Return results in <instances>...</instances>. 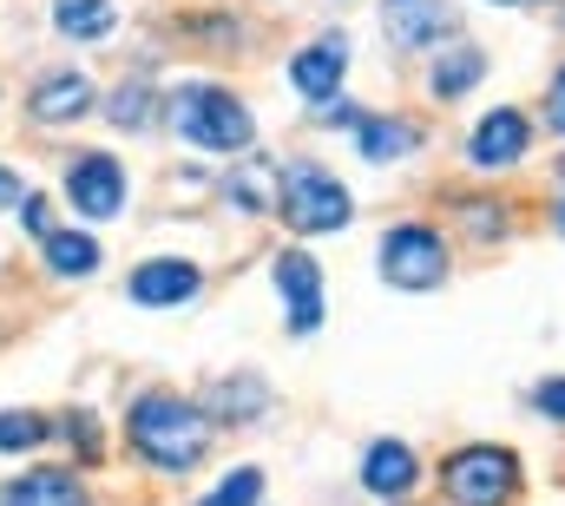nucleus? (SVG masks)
I'll return each mask as SVG.
<instances>
[{
  "label": "nucleus",
  "mask_w": 565,
  "mask_h": 506,
  "mask_svg": "<svg viewBox=\"0 0 565 506\" xmlns=\"http://www.w3.org/2000/svg\"><path fill=\"white\" fill-rule=\"evenodd\" d=\"M546 126L565 131V66H559V80H553V93H546Z\"/></svg>",
  "instance_id": "obj_26"
},
{
  "label": "nucleus",
  "mask_w": 565,
  "mask_h": 506,
  "mask_svg": "<svg viewBox=\"0 0 565 506\" xmlns=\"http://www.w3.org/2000/svg\"><path fill=\"white\" fill-rule=\"evenodd\" d=\"M46 263H53V276H93L99 270V244L86 231H53L46 238Z\"/></svg>",
  "instance_id": "obj_17"
},
{
  "label": "nucleus",
  "mask_w": 565,
  "mask_h": 506,
  "mask_svg": "<svg viewBox=\"0 0 565 506\" xmlns=\"http://www.w3.org/2000/svg\"><path fill=\"white\" fill-rule=\"evenodd\" d=\"M93 106V80L86 73H46L40 86H33V119H46V126H66V119H79Z\"/></svg>",
  "instance_id": "obj_14"
},
{
  "label": "nucleus",
  "mask_w": 565,
  "mask_h": 506,
  "mask_svg": "<svg viewBox=\"0 0 565 506\" xmlns=\"http://www.w3.org/2000/svg\"><path fill=\"white\" fill-rule=\"evenodd\" d=\"M559 178H565V165H559Z\"/></svg>",
  "instance_id": "obj_31"
},
{
  "label": "nucleus",
  "mask_w": 565,
  "mask_h": 506,
  "mask_svg": "<svg viewBox=\"0 0 565 506\" xmlns=\"http://www.w3.org/2000/svg\"><path fill=\"white\" fill-rule=\"evenodd\" d=\"M66 198H73V211H86L93 224H99V218H119V211H126V171H119L106 151H79V158L66 165Z\"/></svg>",
  "instance_id": "obj_6"
},
{
  "label": "nucleus",
  "mask_w": 565,
  "mask_h": 506,
  "mask_svg": "<svg viewBox=\"0 0 565 506\" xmlns=\"http://www.w3.org/2000/svg\"><path fill=\"white\" fill-rule=\"evenodd\" d=\"M415 481H422V461H415L408 441H375L362 454V487L375 500H402V494H415Z\"/></svg>",
  "instance_id": "obj_10"
},
{
  "label": "nucleus",
  "mask_w": 565,
  "mask_h": 506,
  "mask_svg": "<svg viewBox=\"0 0 565 506\" xmlns=\"http://www.w3.org/2000/svg\"><path fill=\"white\" fill-rule=\"evenodd\" d=\"M500 7H526V0H500Z\"/></svg>",
  "instance_id": "obj_29"
},
{
  "label": "nucleus",
  "mask_w": 565,
  "mask_h": 506,
  "mask_svg": "<svg viewBox=\"0 0 565 506\" xmlns=\"http://www.w3.org/2000/svg\"><path fill=\"white\" fill-rule=\"evenodd\" d=\"M257 500H264V474H257V467H237V474L217 481V494L204 506H257Z\"/></svg>",
  "instance_id": "obj_21"
},
{
  "label": "nucleus",
  "mask_w": 565,
  "mask_h": 506,
  "mask_svg": "<svg viewBox=\"0 0 565 506\" xmlns=\"http://www.w3.org/2000/svg\"><path fill=\"white\" fill-rule=\"evenodd\" d=\"M0 506H86V487L66 467H40V474H20L13 487H0Z\"/></svg>",
  "instance_id": "obj_13"
},
{
  "label": "nucleus",
  "mask_w": 565,
  "mask_h": 506,
  "mask_svg": "<svg viewBox=\"0 0 565 506\" xmlns=\"http://www.w3.org/2000/svg\"><path fill=\"white\" fill-rule=\"evenodd\" d=\"M422 145V131L402 126V119H362V151L369 158H408Z\"/></svg>",
  "instance_id": "obj_19"
},
{
  "label": "nucleus",
  "mask_w": 565,
  "mask_h": 506,
  "mask_svg": "<svg viewBox=\"0 0 565 506\" xmlns=\"http://www.w3.org/2000/svg\"><path fill=\"white\" fill-rule=\"evenodd\" d=\"M382 27H388V40L395 46H434V40H447L454 33V7L447 0H382Z\"/></svg>",
  "instance_id": "obj_9"
},
{
  "label": "nucleus",
  "mask_w": 565,
  "mask_h": 506,
  "mask_svg": "<svg viewBox=\"0 0 565 506\" xmlns=\"http://www.w3.org/2000/svg\"><path fill=\"white\" fill-rule=\"evenodd\" d=\"M164 119L178 126V138H191V145H204V151H244V145L257 138L244 99H231L224 86H178V93L164 99Z\"/></svg>",
  "instance_id": "obj_2"
},
{
  "label": "nucleus",
  "mask_w": 565,
  "mask_h": 506,
  "mask_svg": "<svg viewBox=\"0 0 565 506\" xmlns=\"http://www.w3.org/2000/svg\"><path fill=\"white\" fill-rule=\"evenodd\" d=\"M440 494L454 506H507L520 494V461L507 447H460L440 461Z\"/></svg>",
  "instance_id": "obj_4"
},
{
  "label": "nucleus",
  "mask_w": 565,
  "mask_h": 506,
  "mask_svg": "<svg viewBox=\"0 0 565 506\" xmlns=\"http://www.w3.org/2000/svg\"><path fill=\"white\" fill-rule=\"evenodd\" d=\"M322 126H362V113H355L349 99H329V106H322Z\"/></svg>",
  "instance_id": "obj_27"
},
{
  "label": "nucleus",
  "mask_w": 565,
  "mask_h": 506,
  "mask_svg": "<svg viewBox=\"0 0 565 506\" xmlns=\"http://www.w3.org/2000/svg\"><path fill=\"white\" fill-rule=\"evenodd\" d=\"M526 145H533L526 113L500 106V113H487V119L473 126V138H467V158H473L480 171H507V165H520V158H526Z\"/></svg>",
  "instance_id": "obj_7"
},
{
  "label": "nucleus",
  "mask_w": 565,
  "mask_h": 506,
  "mask_svg": "<svg viewBox=\"0 0 565 506\" xmlns=\"http://www.w3.org/2000/svg\"><path fill=\"white\" fill-rule=\"evenodd\" d=\"M277 289H282V303H289V329L296 336H316V323H322V270H316V256L282 251Z\"/></svg>",
  "instance_id": "obj_8"
},
{
  "label": "nucleus",
  "mask_w": 565,
  "mask_h": 506,
  "mask_svg": "<svg viewBox=\"0 0 565 506\" xmlns=\"http://www.w3.org/2000/svg\"><path fill=\"white\" fill-rule=\"evenodd\" d=\"M480 73H487V53H480V46H454V53L434 66L427 86H434V99H460V93L480 86Z\"/></svg>",
  "instance_id": "obj_16"
},
{
  "label": "nucleus",
  "mask_w": 565,
  "mask_h": 506,
  "mask_svg": "<svg viewBox=\"0 0 565 506\" xmlns=\"http://www.w3.org/2000/svg\"><path fill=\"white\" fill-rule=\"evenodd\" d=\"M191 296H198V263H184V256H151L132 270V303H145V309H171Z\"/></svg>",
  "instance_id": "obj_11"
},
{
  "label": "nucleus",
  "mask_w": 565,
  "mask_h": 506,
  "mask_svg": "<svg viewBox=\"0 0 565 506\" xmlns=\"http://www.w3.org/2000/svg\"><path fill=\"white\" fill-rule=\"evenodd\" d=\"M53 20H60V33H73V40H106V33L119 27V7H113V0H53Z\"/></svg>",
  "instance_id": "obj_15"
},
{
  "label": "nucleus",
  "mask_w": 565,
  "mask_h": 506,
  "mask_svg": "<svg viewBox=\"0 0 565 506\" xmlns=\"http://www.w3.org/2000/svg\"><path fill=\"white\" fill-rule=\"evenodd\" d=\"M375 256H382V276H388L395 289H434V283L447 276V244H440V231H427V224L388 231Z\"/></svg>",
  "instance_id": "obj_5"
},
{
  "label": "nucleus",
  "mask_w": 565,
  "mask_h": 506,
  "mask_svg": "<svg viewBox=\"0 0 565 506\" xmlns=\"http://www.w3.org/2000/svg\"><path fill=\"white\" fill-rule=\"evenodd\" d=\"M533 401H540V414L565 421V376H559V381H540V394H533Z\"/></svg>",
  "instance_id": "obj_25"
},
{
  "label": "nucleus",
  "mask_w": 565,
  "mask_h": 506,
  "mask_svg": "<svg viewBox=\"0 0 565 506\" xmlns=\"http://www.w3.org/2000/svg\"><path fill=\"white\" fill-rule=\"evenodd\" d=\"M277 211L289 231L302 238H322V231H342L355 218V198L322 171V165H282L277 171Z\"/></svg>",
  "instance_id": "obj_3"
},
{
  "label": "nucleus",
  "mask_w": 565,
  "mask_h": 506,
  "mask_svg": "<svg viewBox=\"0 0 565 506\" xmlns=\"http://www.w3.org/2000/svg\"><path fill=\"white\" fill-rule=\"evenodd\" d=\"M46 441V421L40 414H0V454H26V447H40Z\"/></svg>",
  "instance_id": "obj_20"
},
{
  "label": "nucleus",
  "mask_w": 565,
  "mask_h": 506,
  "mask_svg": "<svg viewBox=\"0 0 565 506\" xmlns=\"http://www.w3.org/2000/svg\"><path fill=\"white\" fill-rule=\"evenodd\" d=\"M264 401H270V388L257 376H237V381H217V388H211V414H231V421L264 414Z\"/></svg>",
  "instance_id": "obj_18"
},
{
  "label": "nucleus",
  "mask_w": 565,
  "mask_h": 506,
  "mask_svg": "<svg viewBox=\"0 0 565 506\" xmlns=\"http://www.w3.org/2000/svg\"><path fill=\"white\" fill-rule=\"evenodd\" d=\"M20 198H26V185H20V178L0 165V211H7V204H20Z\"/></svg>",
  "instance_id": "obj_28"
},
{
  "label": "nucleus",
  "mask_w": 565,
  "mask_h": 506,
  "mask_svg": "<svg viewBox=\"0 0 565 506\" xmlns=\"http://www.w3.org/2000/svg\"><path fill=\"white\" fill-rule=\"evenodd\" d=\"M79 434V461H99V428H93V414H66V441Z\"/></svg>",
  "instance_id": "obj_23"
},
{
  "label": "nucleus",
  "mask_w": 565,
  "mask_h": 506,
  "mask_svg": "<svg viewBox=\"0 0 565 506\" xmlns=\"http://www.w3.org/2000/svg\"><path fill=\"white\" fill-rule=\"evenodd\" d=\"M145 113H151V93H145V86H119V99H113V126H119V131H139Z\"/></svg>",
  "instance_id": "obj_22"
},
{
  "label": "nucleus",
  "mask_w": 565,
  "mask_h": 506,
  "mask_svg": "<svg viewBox=\"0 0 565 506\" xmlns=\"http://www.w3.org/2000/svg\"><path fill=\"white\" fill-rule=\"evenodd\" d=\"M126 434L158 474H191L211 447V421L178 394H145L132 408V421H126Z\"/></svg>",
  "instance_id": "obj_1"
},
{
  "label": "nucleus",
  "mask_w": 565,
  "mask_h": 506,
  "mask_svg": "<svg viewBox=\"0 0 565 506\" xmlns=\"http://www.w3.org/2000/svg\"><path fill=\"white\" fill-rule=\"evenodd\" d=\"M342 60H349V40L329 33V40H316V46H302V53L289 60V86H296L302 99H335V86H342Z\"/></svg>",
  "instance_id": "obj_12"
},
{
  "label": "nucleus",
  "mask_w": 565,
  "mask_h": 506,
  "mask_svg": "<svg viewBox=\"0 0 565 506\" xmlns=\"http://www.w3.org/2000/svg\"><path fill=\"white\" fill-rule=\"evenodd\" d=\"M559 231H565V211H559Z\"/></svg>",
  "instance_id": "obj_30"
},
{
  "label": "nucleus",
  "mask_w": 565,
  "mask_h": 506,
  "mask_svg": "<svg viewBox=\"0 0 565 506\" xmlns=\"http://www.w3.org/2000/svg\"><path fill=\"white\" fill-rule=\"evenodd\" d=\"M20 218H26V231H33L40 244L53 238V224H46V198H33V191H26V198H20Z\"/></svg>",
  "instance_id": "obj_24"
}]
</instances>
